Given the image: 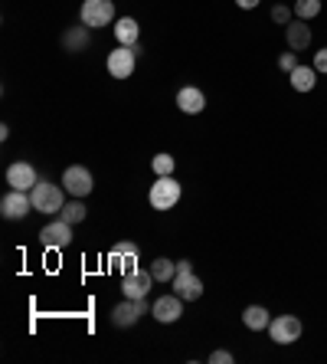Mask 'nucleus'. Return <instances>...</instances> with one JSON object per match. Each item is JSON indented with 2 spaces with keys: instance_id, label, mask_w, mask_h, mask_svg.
I'll use <instances>...</instances> for the list:
<instances>
[{
  "instance_id": "39448f33",
  "label": "nucleus",
  "mask_w": 327,
  "mask_h": 364,
  "mask_svg": "<svg viewBox=\"0 0 327 364\" xmlns=\"http://www.w3.org/2000/svg\"><path fill=\"white\" fill-rule=\"evenodd\" d=\"M141 315H148V302L144 299H125L111 309V325L115 328H131L141 322Z\"/></svg>"
},
{
  "instance_id": "393cba45",
  "label": "nucleus",
  "mask_w": 327,
  "mask_h": 364,
  "mask_svg": "<svg viewBox=\"0 0 327 364\" xmlns=\"http://www.w3.org/2000/svg\"><path fill=\"white\" fill-rule=\"evenodd\" d=\"M301 66V63H298V53H282V56H278V69H282V73H294V69Z\"/></svg>"
},
{
  "instance_id": "6e6552de",
  "label": "nucleus",
  "mask_w": 327,
  "mask_h": 364,
  "mask_svg": "<svg viewBox=\"0 0 327 364\" xmlns=\"http://www.w3.org/2000/svg\"><path fill=\"white\" fill-rule=\"evenodd\" d=\"M154 282H157L154 279V272L131 269V272H125V279H121V292H125V299H148Z\"/></svg>"
},
{
  "instance_id": "dca6fc26",
  "label": "nucleus",
  "mask_w": 327,
  "mask_h": 364,
  "mask_svg": "<svg viewBox=\"0 0 327 364\" xmlns=\"http://www.w3.org/2000/svg\"><path fill=\"white\" fill-rule=\"evenodd\" d=\"M138 36H141V26L135 17H118L115 20V40L118 46H138Z\"/></svg>"
},
{
  "instance_id": "2eb2a0df",
  "label": "nucleus",
  "mask_w": 327,
  "mask_h": 364,
  "mask_svg": "<svg viewBox=\"0 0 327 364\" xmlns=\"http://www.w3.org/2000/svg\"><path fill=\"white\" fill-rule=\"evenodd\" d=\"M285 40H288V50L301 53L311 46V26L308 20H292V23L285 26Z\"/></svg>"
},
{
  "instance_id": "f8f14e48",
  "label": "nucleus",
  "mask_w": 327,
  "mask_h": 364,
  "mask_svg": "<svg viewBox=\"0 0 327 364\" xmlns=\"http://www.w3.org/2000/svg\"><path fill=\"white\" fill-rule=\"evenodd\" d=\"M151 315L157 318L160 325H170V322H177L180 315H184V299L177 296V292H170V296H160V299H154V305H151Z\"/></svg>"
},
{
  "instance_id": "f3484780",
  "label": "nucleus",
  "mask_w": 327,
  "mask_h": 364,
  "mask_svg": "<svg viewBox=\"0 0 327 364\" xmlns=\"http://www.w3.org/2000/svg\"><path fill=\"white\" fill-rule=\"evenodd\" d=\"M243 325H245L249 331H269V325H272L269 309H265V305H245Z\"/></svg>"
},
{
  "instance_id": "6ab92c4d",
  "label": "nucleus",
  "mask_w": 327,
  "mask_h": 364,
  "mask_svg": "<svg viewBox=\"0 0 327 364\" xmlns=\"http://www.w3.org/2000/svg\"><path fill=\"white\" fill-rule=\"evenodd\" d=\"M59 217H62V220H69L72 227H76V223H82L85 217H89V207L82 203V197H72V200H69L66 207L59 210Z\"/></svg>"
},
{
  "instance_id": "4be33fe9",
  "label": "nucleus",
  "mask_w": 327,
  "mask_h": 364,
  "mask_svg": "<svg viewBox=\"0 0 327 364\" xmlns=\"http://www.w3.org/2000/svg\"><path fill=\"white\" fill-rule=\"evenodd\" d=\"M294 14H298V20H314L321 14V0H294Z\"/></svg>"
},
{
  "instance_id": "0eeeda50",
  "label": "nucleus",
  "mask_w": 327,
  "mask_h": 364,
  "mask_svg": "<svg viewBox=\"0 0 327 364\" xmlns=\"http://www.w3.org/2000/svg\"><path fill=\"white\" fill-rule=\"evenodd\" d=\"M40 243L46 246V250H66V246L72 243V223L62 220V217L46 223V227L40 230Z\"/></svg>"
},
{
  "instance_id": "4468645a",
  "label": "nucleus",
  "mask_w": 327,
  "mask_h": 364,
  "mask_svg": "<svg viewBox=\"0 0 327 364\" xmlns=\"http://www.w3.org/2000/svg\"><path fill=\"white\" fill-rule=\"evenodd\" d=\"M177 109L184 112V115H200V112L206 109V95H203V89H196V85H184V89L177 92Z\"/></svg>"
},
{
  "instance_id": "9b49d317",
  "label": "nucleus",
  "mask_w": 327,
  "mask_h": 364,
  "mask_svg": "<svg viewBox=\"0 0 327 364\" xmlns=\"http://www.w3.org/2000/svg\"><path fill=\"white\" fill-rule=\"evenodd\" d=\"M174 292L184 299V302H196V299H203V279L193 269H177Z\"/></svg>"
},
{
  "instance_id": "5701e85b",
  "label": "nucleus",
  "mask_w": 327,
  "mask_h": 364,
  "mask_svg": "<svg viewBox=\"0 0 327 364\" xmlns=\"http://www.w3.org/2000/svg\"><path fill=\"white\" fill-rule=\"evenodd\" d=\"M151 168H154V174H157V178H167V174H174L177 161H174V158H170L167 151H160L157 158H154V161H151Z\"/></svg>"
},
{
  "instance_id": "20e7f679",
  "label": "nucleus",
  "mask_w": 327,
  "mask_h": 364,
  "mask_svg": "<svg viewBox=\"0 0 327 364\" xmlns=\"http://www.w3.org/2000/svg\"><path fill=\"white\" fill-rule=\"evenodd\" d=\"M301 331H304V325L298 315H275L269 325V335L275 345H294V341L301 338Z\"/></svg>"
},
{
  "instance_id": "f03ea898",
  "label": "nucleus",
  "mask_w": 327,
  "mask_h": 364,
  "mask_svg": "<svg viewBox=\"0 0 327 364\" xmlns=\"http://www.w3.org/2000/svg\"><path fill=\"white\" fill-rule=\"evenodd\" d=\"M180 184H177L174 174H167V178H157L151 184V194H148V200H151L154 210H170V207H177V200H180Z\"/></svg>"
},
{
  "instance_id": "bb28decb",
  "label": "nucleus",
  "mask_w": 327,
  "mask_h": 364,
  "mask_svg": "<svg viewBox=\"0 0 327 364\" xmlns=\"http://www.w3.org/2000/svg\"><path fill=\"white\" fill-rule=\"evenodd\" d=\"M115 269H121V276L125 272H131V269H138V256H118V259H109Z\"/></svg>"
},
{
  "instance_id": "a878e982",
  "label": "nucleus",
  "mask_w": 327,
  "mask_h": 364,
  "mask_svg": "<svg viewBox=\"0 0 327 364\" xmlns=\"http://www.w3.org/2000/svg\"><path fill=\"white\" fill-rule=\"evenodd\" d=\"M292 14H294V10L285 7V4H275V7H272V20H275V23H282V26L292 23Z\"/></svg>"
},
{
  "instance_id": "9d476101",
  "label": "nucleus",
  "mask_w": 327,
  "mask_h": 364,
  "mask_svg": "<svg viewBox=\"0 0 327 364\" xmlns=\"http://www.w3.org/2000/svg\"><path fill=\"white\" fill-rule=\"evenodd\" d=\"M135 63H138V50L135 46H118L115 53H109V76L111 79H128L135 73Z\"/></svg>"
},
{
  "instance_id": "cd10ccee",
  "label": "nucleus",
  "mask_w": 327,
  "mask_h": 364,
  "mask_svg": "<svg viewBox=\"0 0 327 364\" xmlns=\"http://www.w3.org/2000/svg\"><path fill=\"white\" fill-rule=\"evenodd\" d=\"M311 66L318 69V76H327V46L314 53V63H311Z\"/></svg>"
},
{
  "instance_id": "aec40b11",
  "label": "nucleus",
  "mask_w": 327,
  "mask_h": 364,
  "mask_svg": "<svg viewBox=\"0 0 327 364\" xmlns=\"http://www.w3.org/2000/svg\"><path fill=\"white\" fill-rule=\"evenodd\" d=\"M62 46H66V50H72V53L85 50V46H89V26H76V30H66V33H62Z\"/></svg>"
},
{
  "instance_id": "1a4fd4ad",
  "label": "nucleus",
  "mask_w": 327,
  "mask_h": 364,
  "mask_svg": "<svg viewBox=\"0 0 327 364\" xmlns=\"http://www.w3.org/2000/svg\"><path fill=\"white\" fill-rule=\"evenodd\" d=\"M62 187L72 197H89L92 194V171L82 168V164H72V168L62 171Z\"/></svg>"
},
{
  "instance_id": "412c9836",
  "label": "nucleus",
  "mask_w": 327,
  "mask_h": 364,
  "mask_svg": "<svg viewBox=\"0 0 327 364\" xmlns=\"http://www.w3.org/2000/svg\"><path fill=\"white\" fill-rule=\"evenodd\" d=\"M151 272H154V279H157V282H174L177 263H174V259H167V256H160V259H154V263H151Z\"/></svg>"
},
{
  "instance_id": "c756f323",
  "label": "nucleus",
  "mask_w": 327,
  "mask_h": 364,
  "mask_svg": "<svg viewBox=\"0 0 327 364\" xmlns=\"http://www.w3.org/2000/svg\"><path fill=\"white\" fill-rule=\"evenodd\" d=\"M235 4H239V7H243V10H255V7H259V4H262V0H235Z\"/></svg>"
},
{
  "instance_id": "ddd939ff",
  "label": "nucleus",
  "mask_w": 327,
  "mask_h": 364,
  "mask_svg": "<svg viewBox=\"0 0 327 364\" xmlns=\"http://www.w3.org/2000/svg\"><path fill=\"white\" fill-rule=\"evenodd\" d=\"M36 168L33 164H26V161H13L7 168V184L13 187V191H33L36 187Z\"/></svg>"
},
{
  "instance_id": "7ed1b4c3",
  "label": "nucleus",
  "mask_w": 327,
  "mask_h": 364,
  "mask_svg": "<svg viewBox=\"0 0 327 364\" xmlns=\"http://www.w3.org/2000/svg\"><path fill=\"white\" fill-rule=\"evenodd\" d=\"M79 20H82V26H89V30L109 26L111 20H115V4H111V0H82Z\"/></svg>"
},
{
  "instance_id": "f257e3e1",
  "label": "nucleus",
  "mask_w": 327,
  "mask_h": 364,
  "mask_svg": "<svg viewBox=\"0 0 327 364\" xmlns=\"http://www.w3.org/2000/svg\"><path fill=\"white\" fill-rule=\"evenodd\" d=\"M30 197H33V210L40 213H59L66 207V187L52 184V181H36Z\"/></svg>"
},
{
  "instance_id": "423d86ee",
  "label": "nucleus",
  "mask_w": 327,
  "mask_h": 364,
  "mask_svg": "<svg viewBox=\"0 0 327 364\" xmlns=\"http://www.w3.org/2000/svg\"><path fill=\"white\" fill-rule=\"evenodd\" d=\"M30 210H33V197H30V191H13V187H10L7 194H4V200H0L4 220H23Z\"/></svg>"
},
{
  "instance_id": "a211bd4d",
  "label": "nucleus",
  "mask_w": 327,
  "mask_h": 364,
  "mask_svg": "<svg viewBox=\"0 0 327 364\" xmlns=\"http://www.w3.org/2000/svg\"><path fill=\"white\" fill-rule=\"evenodd\" d=\"M288 76H292L294 92H311V89L318 85V69L314 66H298L294 73H288Z\"/></svg>"
},
{
  "instance_id": "c85d7f7f",
  "label": "nucleus",
  "mask_w": 327,
  "mask_h": 364,
  "mask_svg": "<svg viewBox=\"0 0 327 364\" xmlns=\"http://www.w3.org/2000/svg\"><path fill=\"white\" fill-rule=\"evenodd\" d=\"M210 361L213 364H233V351H213Z\"/></svg>"
},
{
  "instance_id": "b1692460",
  "label": "nucleus",
  "mask_w": 327,
  "mask_h": 364,
  "mask_svg": "<svg viewBox=\"0 0 327 364\" xmlns=\"http://www.w3.org/2000/svg\"><path fill=\"white\" fill-rule=\"evenodd\" d=\"M118 256H141V246L131 243V240H125V243H115L109 250V259H118Z\"/></svg>"
}]
</instances>
